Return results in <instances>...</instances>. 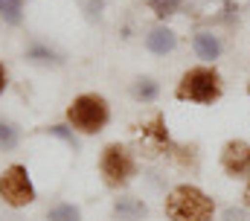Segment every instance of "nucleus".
Listing matches in <instances>:
<instances>
[{
    "instance_id": "1",
    "label": "nucleus",
    "mask_w": 250,
    "mask_h": 221,
    "mask_svg": "<svg viewBox=\"0 0 250 221\" xmlns=\"http://www.w3.org/2000/svg\"><path fill=\"white\" fill-rule=\"evenodd\" d=\"M221 93H224L221 73L212 64L189 67L175 88V96L181 102H192V105H215L221 99Z\"/></svg>"
},
{
    "instance_id": "2",
    "label": "nucleus",
    "mask_w": 250,
    "mask_h": 221,
    "mask_svg": "<svg viewBox=\"0 0 250 221\" xmlns=\"http://www.w3.org/2000/svg\"><path fill=\"white\" fill-rule=\"evenodd\" d=\"M163 210H166L169 221H212L215 201L204 189H198L192 183H181L166 195Z\"/></svg>"
},
{
    "instance_id": "3",
    "label": "nucleus",
    "mask_w": 250,
    "mask_h": 221,
    "mask_svg": "<svg viewBox=\"0 0 250 221\" xmlns=\"http://www.w3.org/2000/svg\"><path fill=\"white\" fill-rule=\"evenodd\" d=\"M67 119L82 134H99L108 125V119H111V108H108L105 96H99V93H82V96H76L70 102Z\"/></svg>"
},
{
    "instance_id": "4",
    "label": "nucleus",
    "mask_w": 250,
    "mask_h": 221,
    "mask_svg": "<svg viewBox=\"0 0 250 221\" xmlns=\"http://www.w3.org/2000/svg\"><path fill=\"white\" fill-rule=\"evenodd\" d=\"M99 172H102V180L108 186H125L134 175H137V163H134V155L120 146V143H111L102 149V157H99Z\"/></svg>"
},
{
    "instance_id": "5",
    "label": "nucleus",
    "mask_w": 250,
    "mask_h": 221,
    "mask_svg": "<svg viewBox=\"0 0 250 221\" xmlns=\"http://www.w3.org/2000/svg\"><path fill=\"white\" fill-rule=\"evenodd\" d=\"M0 198H3L9 207H26V204L35 201V186H32V180H29L26 166L15 163L0 175Z\"/></svg>"
},
{
    "instance_id": "6",
    "label": "nucleus",
    "mask_w": 250,
    "mask_h": 221,
    "mask_svg": "<svg viewBox=\"0 0 250 221\" xmlns=\"http://www.w3.org/2000/svg\"><path fill=\"white\" fill-rule=\"evenodd\" d=\"M221 169L230 177H250V143L227 140L221 149Z\"/></svg>"
},
{
    "instance_id": "7",
    "label": "nucleus",
    "mask_w": 250,
    "mask_h": 221,
    "mask_svg": "<svg viewBox=\"0 0 250 221\" xmlns=\"http://www.w3.org/2000/svg\"><path fill=\"white\" fill-rule=\"evenodd\" d=\"M146 47H148V53H154V55H166L178 47V35L169 26H154L146 35Z\"/></svg>"
},
{
    "instance_id": "8",
    "label": "nucleus",
    "mask_w": 250,
    "mask_h": 221,
    "mask_svg": "<svg viewBox=\"0 0 250 221\" xmlns=\"http://www.w3.org/2000/svg\"><path fill=\"white\" fill-rule=\"evenodd\" d=\"M192 47H195V55H198L201 61H207V64H212V61L221 55V41H218V35H212L209 29L195 32Z\"/></svg>"
},
{
    "instance_id": "9",
    "label": "nucleus",
    "mask_w": 250,
    "mask_h": 221,
    "mask_svg": "<svg viewBox=\"0 0 250 221\" xmlns=\"http://www.w3.org/2000/svg\"><path fill=\"white\" fill-rule=\"evenodd\" d=\"M114 216L120 221H140L148 216V207L140 201V198H131V195H123L114 201Z\"/></svg>"
},
{
    "instance_id": "10",
    "label": "nucleus",
    "mask_w": 250,
    "mask_h": 221,
    "mask_svg": "<svg viewBox=\"0 0 250 221\" xmlns=\"http://www.w3.org/2000/svg\"><path fill=\"white\" fill-rule=\"evenodd\" d=\"M131 93H134V99H140V102H154V99H157V93H160V88H157V82H154V79L143 76V79H137V82H134Z\"/></svg>"
},
{
    "instance_id": "11",
    "label": "nucleus",
    "mask_w": 250,
    "mask_h": 221,
    "mask_svg": "<svg viewBox=\"0 0 250 221\" xmlns=\"http://www.w3.org/2000/svg\"><path fill=\"white\" fill-rule=\"evenodd\" d=\"M146 6L157 15V18H172L184 9V0H146Z\"/></svg>"
},
{
    "instance_id": "12",
    "label": "nucleus",
    "mask_w": 250,
    "mask_h": 221,
    "mask_svg": "<svg viewBox=\"0 0 250 221\" xmlns=\"http://www.w3.org/2000/svg\"><path fill=\"white\" fill-rule=\"evenodd\" d=\"M50 221H82V213L73 204H59L50 210Z\"/></svg>"
},
{
    "instance_id": "13",
    "label": "nucleus",
    "mask_w": 250,
    "mask_h": 221,
    "mask_svg": "<svg viewBox=\"0 0 250 221\" xmlns=\"http://www.w3.org/2000/svg\"><path fill=\"white\" fill-rule=\"evenodd\" d=\"M0 15L6 23H21V0H0Z\"/></svg>"
},
{
    "instance_id": "14",
    "label": "nucleus",
    "mask_w": 250,
    "mask_h": 221,
    "mask_svg": "<svg viewBox=\"0 0 250 221\" xmlns=\"http://www.w3.org/2000/svg\"><path fill=\"white\" fill-rule=\"evenodd\" d=\"M15 146H18V128L9 125V122H0V149L12 152Z\"/></svg>"
},
{
    "instance_id": "15",
    "label": "nucleus",
    "mask_w": 250,
    "mask_h": 221,
    "mask_svg": "<svg viewBox=\"0 0 250 221\" xmlns=\"http://www.w3.org/2000/svg\"><path fill=\"white\" fill-rule=\"evenodd\" d=\"M50 134H56V137H62L64 143H70L73 149L79 146V143H76V137H73V131H70V128H64V125H50Z\"/></svg>"
},
{
    "instance_id": "16",
    "label": "nucleus",
    "mask_w": 250,
    "mask_h": 221,
    "mask_svg": "<svg viewBox=\"0 0 250 221\" xmlns=\"http://www.w3.org/2000/svg\"><path fill=\"white\" fill-rule=\"evenodd\" d=\"M29 58L44 61V64H47V61H56V55L50 53V50H44V47H32V50H29Z\"/></svg>"
},
{
    "instance_id": "17",
    "label": "nucleus",
    "mask_w": 250,
    "mask_h": 221,
    "mask_svg": "<svg viewBox=\"0 0 250 221\" xmlns=\"http://www.w3.org/2000/svg\"><path fill=\"white\" fill-rule=\"evenodd\" d=\"M82 6L90 18H99V12H102V0H82Z\"/></svg>"
},
{
    "instance_id": "18",
    "label": "nucleus",
    "mask_w": 250,
    "mask_h": 221,
    "mask_svg": "<svg viewBox=\"0 0 250 221\" xmlns=\"http://www.w3.org/2000/svg\"><path fill=\"white\" fill-rule=\"evenodd\" d=\"M227 219L233 221V219H245V213H242V210H233V207H230V210H227Z\"/></svg>"
},
{
    "instance_id": "19",
    "label": "nucleus",
    "mask_w": 250,
    "mask_h": 221,
    "mask_svg": "<svg viewBox=\"0 0 250 221\" xmlns=\"http://www.w3.org/2000/svg\"><path fill=\"white\" fill-rule=\"evenodd\" d=\"M6 90V70H3V64H0V93Z\"/></svg>"
},
{
    "instance_id": "20",
    "label": "nucleus",
    "mask_w": 250,
    "mask_h": 221,
    "mask_svg": "<svg viewBox=\"0 0 250 221\" xmlns=\"http://www.w3.org/2000/svg\"><path fill=\"white\" fill-rule=\"evenodd\" d=\"M245 207H250V177H248V186H245Z\"/></svg>"
},
{
    "instance_id": "21",
    "label": "nucleus",
    "mask_w": 250,
    "mask_h": 221,
    "mask_svg": "<svg viewBox=\"0 0 250 221\" xmlns=\"http://www.w3.org/2000/svg\"><path fill=\"white\" fill-rule=\"evenodd\" d=\"M248 93H250V85H248Z\"/></svg>"
}]
</instances>
